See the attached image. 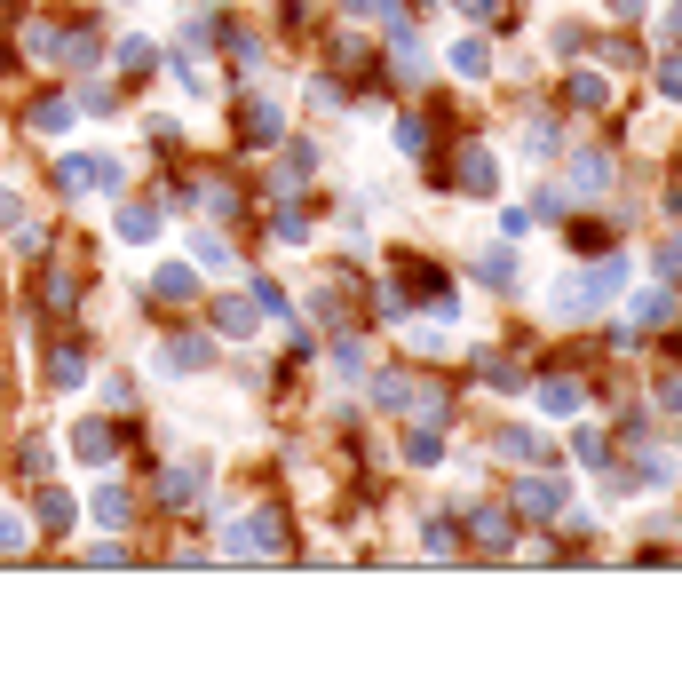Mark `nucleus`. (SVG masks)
Instances as JSON below:
<instances>
[{
  "label": "nucleus",
  "instance_id": "obj_1",
  "mask_svg": "<svg viewBox=\"0 0 682 698\" xmlns=\"http://www.w3.org/2000/svg\"><path fill=\"white\" fill-rule=\"evenodd\" d=\"M611 286H619V262H595V270H587V278H579V270H571L564 286H556V310H595V302H603V294H611Z\"/></svg>",
  "mask_w": 682,
  "mask_h": 698
},
{
  "label": "nucleus",
  "instance_id": "obj_2",
  "mask_svg": "<svg viewBox=\"0 0 682 698\" xmlns=\"http://www.w3.org/2000/svg\"><path fill=\"white\" fill-rule=\"evenodd\" d=\"M278 540H286V532H278V516H270V508H262V516H246V524L230 532V548H238V556H278Z\"/></svg>",
  "mask_w": 682,
  "mask_h": 698
},
{
  "label": "nucleus",
  "instance_id": "obj_3",
  "mask_svg": "<svg viewBox=\"0 0 682 698\" xmlns=\"http://www.w3.org/2000/svg\"><path fill=\"white\" fill-rule=\"evenodd\" d=\"M119 167L112 159H64V191H112Z\"/></svg>",
  "mask_w": 682,
  "mask_h": 698
},
{
  "label": "nucleus",
  "instance_id": "obj_4",
  "mask_svg": "<svg viewBox=\"0 0 682 698\" xmlns=\"http://www.w3.org/2000/svg\"><path fill=\"white\" fill-rule=\"evenodd\" d=\"M72 453H80L88 468H104L112 461V429H104V421H80V429H72Z\"/></svg>",
  "mask_w": 682,
  "mask_h": 698
},
{
  "label": "nucleus",
  "instance_id": "obj_5",
  "mask_svg": "<svg viewBox=\"0 0 682 698\" xmlns=\"http://www.w3.org/2000/svg\"><path fill=\"white\" fill-rule=\"evenodd\" d=\"M571 183H579V191H603V183H611V159H603V151H579V159H571Z\"/></svg>",
  "mask_w": 682,
  "mask_h": 698
},
{
  "label": "nucleus",
  "instance_id": "obj_6",
  "mask_svg": "<svg viewBox=\"0 0 682 698\" xmlns=\"http://www.w3.org/2000/svg\"><path fill=\"white\" fill-rule=\"evenodd\" d=\"M516 500H524L532 516H556V500H564V492H556L548 476H532V484H516Z\"/></svg>",
  "mask_w": 682,
  "mask_h": 698
},
{
  "label": "nucleus",
  "instance_id": "obj_7",
  "mask_svg": "<svg viewBox=\"0 0 682 698\" xmlns=\"http://www.w3.org/2000/svg\"><path fill=\"white\" fill-rule=\"evenodd\" d=\"M119 238H159V207H119Z\"/></svg>",
  "mask_w": 682,
  "mask_h": 698
},
{
  "label": "nucleus",
  "instance_id": "obj_8",
  "mask_svg": "<svg viewBox=\"0 0 682 698\" xmlns=\"http://www.w3.org/2000/svg\"><path fill=\"white\" fill-rule=\"evenodd\" d=\"M151 286H159V294H167V302H183V294H191V286H199V278H191V262H167V270H159V278H151Z\"/></svg>",
  "mask_w": 682,
  "mask_h": 698
},
{
  "label": "nucleus",
  "instance_id": "obj_9",
  "mask_svg": "<svg viewBox=\"0 0 682 698\" xmlns=\"http://www.w3.org/2000/svg\"><path fill=\"white\" fill-rule=\"evenodd\" d=\"M675 318V294H635V326H667Z\"/></svg>",
  "mask_w": 682,
  "mask_h": 698
},
{
  "label": "nucleus",
  "instance_id": "obj_10",
  "mask_svg": "<svg viewBox=\"0 0 682 698\" xmlns=\"http://www.w3.org/2000/svg\"><path fill=\"white\" fill-rule=\"evenodd\" d=\"M72 516H80V508H72L64 492H48V500H40V524H48V532H72Z\"/></svg>",
  "mask_w": 682,
  "mask_h": 698
},
{
  "label": "nucleus",
  "instance_id": "obj_11",
  "mask_svg": "<svg viewBox=\"0 0 682 698\" xmlns=\"http://www.w3.org/2000/svg\"><path fill=\"white\" fill-rule=\"evenodd\" d=\"M246 143H278V112H270V104L246 112Z\"/></svg>",
  "mask_w": 682,
  "mask_h": 698
},
{
  "label": "nucleus",
  "instance_id": "obj_12",
  "mask_svg": "<svg viewBox=\"0 0 682 698\" xmlns=\"http://www.w3.org/2000/svg\"><path fill=\"white\" fill-rule=\"evenodd\" d=\"M215 326H223V334H254V302H223Z\"/></svg>",
  "mask_w": 682,
  "mask_h": 698
},
{
  "label": "nucleus",
  "instance_id": "obj_13",
  "mask_svg": "<svg viewBox=\"0 0 682 698\" xmlns=\"http://www.w3.org/2000/svg\"><path fill=\"white\" fill-rule=\"evenodd\" d=\"M167 365H175V373H207V342H175Z\"/></svg>",
  "mask_w": 682,
  "mask_h": 698
},
{
  "label": "nucleus",
  "instance_id": "obj_14",
  "mask_svg": "<svg viewBox=\"0 0 682 698\" xmlns=\"http://www.w3.org/2000/svg\"><path fill=\"white\" fill-rule=\"evenodd\" d=\"M540 405H548V413H579V381H548Z\"/></svg>",
  "mask_w": 682,
  "mask_h": 698
},
{
  "label": "nucleus",
  "instance_id": "obj_15",
  "mask_svg": "<svg viewBox=\"0 0 682 698\" xmlns=\"http://www.w3.org/2000/svg\"><path fill=\"white\" fill-rule=\"evenodd\" d=\"M460 183H468V191H492V159L468 151V159H460Z\"/></svg>",
  "mask_w": 682,
  "mask_h": 698
},
{
  "label": "nucleus",
  "instance_id": "obj_16",
  "mask_svg": "<svg viewBox=\"0 0 682 698\" xmlns=\"http://www.w3.org/2000/svg\"><path fill=\"white\" fill-rule=\"evenodd\" d=\"M500 453H508V461H540V437H532V429H508Z\"/></svg>",
  "mask_w": 682,
  "mask_h": 698
},
{
  "label": "nucleus",
  "instance_id": "obj_17",
  "mask_svg": "<svg viewBox=\"0 0 682 698\" xmlns=\"http://www.w3.org/2000/svg\"><path fill=\"white\" fill-rule=\"evenodd\" d=\"M96 516H104V524H127V492H119V484L96 492Z\"/></svg>",
  "mask_w": 682,
  "mask_h": 698
},
{
  "label": "nucleus",
  "instance_id": "obj_18",
  "mask_svg": "<svg viewBox=\"0 0 682 698\" xmlns=\"http://www.w3.org/2000/svg\"><path fill=\"white\" fill-rule=\"evenodd\" d=\"M373 397H381V405H413V381H397V373H381V381H373Z\"/></svg>",
  "mask_w": 682,
  "mask_h": 698
},
{
  "label": "nucleus",
  "instance_id": "obj_19",
  "mask_svg": "<svg viewBox=\"0 0 682 698\" xmlns=\"http://www.w3.org/2000/svg\"><path fill=\"white\" fill-rule=\"evenodd\" d=\"M453 72H468V80L484 72V40H460V48H453Z\"/></svg>",
  "mask_w": 682,
  "mask_h": 698
},
{
  "label": "nucleus",
  "instance_id": "obj_20",
  "mask_svg": "<svg viewBox=\"0 0 682 698\" xmlns=\"http://www.w3.org/2000/svg\"><path fill=\"white\" fill-rule=\"evenodd\" d=\"M32 127H48V135H56V127H72V104H64V96H56V104H40V112H32Z\"/></svg>",
  "mask_w": 682,
  "mask_h": 698
},
{
  "label": "nucleus",
  "instance_id": "obj_21",
  "mask_svg": "<svg viewBox=\"0 0 682 698\" xmlns=\"http://www.w3.org/2000/svg\"><path fill=\"white\" fill-rule=\"evenodd\" d=\"M484 278H492V286H508V278H516V254H500V246H492V254H484Z\"/></svg>",
  "mask_w": 682,
  "mask_h": 698
},
{
  "label": "nucleus",
  "instance_id": "obj_22",
  "mask_svg": "<svg viewBox=\"0 0 682 698\" xmlns=\"http://www.w3.org/2000/svg\"><path fill=\"white\" fill-rule=\"evenodd\" d=\"M0 548H24V524L16 516H0Z\"/></svg>",
  "mask_w": 682,
  "mask_h": 698
},
{
  "label": "nucleus",
  "instance_id": "obj_23",
  "mask_svg": "<svg viewBox=\"0 0 682 698\" xmlns=\"http://www.w3.org/2000/svg\"><path fill=\"white\" fill-rule=\"evenodd\" d=\"M659 88H667V96H682V56L667 64V72H659Z\"/></svg>",
  "mask_w": 682,
  "mask_h": 698
},
{
  "label": "nucleus",
  "instance_id": "obj_24",
  "mask_svg": "<svg viewBox=\"0 0 682 698\" xmlns=\"http://www.w3.org/2000/svg\"><path fill=\"white\" fill-rule=\"evenodd\" d=\"M349 8H357V16H389L397 0H349Z\"/></svg>",
  "mask_w": 682,
  "mask_h": 698
},
{
  "label": "nucleus",
  "instance_id": "obj_25",
  "mask_svg": "<svg viewBox=\"0 0 682 698\" xmlns=\"http://www.w3.org/2000/svg\"><path fill=\"white\" fill-rule=\"evenodd\" d=\"M460 16H476V24H484V16H492V0H460Z\"/></svg>",
  "mask_w": 682,
  "mask_h": 698
},
{
  "label": "nucleus",
  "instance_id": "obj_26",
  "mask_svg": "<svg viewBox=\"0 0 682 698\" xmlns=\"http://www.w3.org/2000/svg\"><path fill=\"white\" fill-rule=\"evenodd\" d=\"M8 215H16V191H8V183H0V223H8Z\"/></svg>",
  "mask_w": 682,
  "mask_h": 698
},
{
  "label": "nucleus",
  "instance_id": "obj_27",
  "mask_svg": "<svg viewBox=\"0 0 682 698\" xmlns=\"http://www.w3.org/2000/svg\"><path fill=\"white\" fill-rule=\"evenodd\" d=\"M675 32H682V8H675Z\"/></svg>",
  "mask_w": 682,
  "mask_h": 698
}]
</instances>
